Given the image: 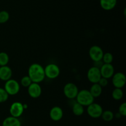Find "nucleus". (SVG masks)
<instances>
[{
  "instance_id": "f257e3e1",
  "label": "nucleus",
  "mask_w": 126,
  "mask_h": 126,
  "mask_svg": "<svg viewBox=\"0 0 126 126\" xmlns=\"http://www.w3.org/2000/svg\"><path fill=\"white\" fill-rule=\"evenodd\" d=\"M28 76L31 79L32 82L40 83L44 81L46 78L44 68L37 63H32L28 68Z\"/></svg>"
},
{
  "instance_id": "f03ea898",
  "label": "nucleus",
  "mask_w": 126,
  "mask_h": 126,
  "mask_svg": "<svg viewBox=\"0 0 126 126\" xmlns=\"http://www.w3.org/2000/svg\"><path fill=\"white\" fill-rule=\"evenodd\" d=\"M76 99V102L83 107H87L94 102V98L92 97L89 91L86 89L79 91Z\"/></svg>"
},
{
  "instance_id": "7ed1b4c3",
  "label": "nucleus",
  "mask_w": 126,
  "mask_h": 126,
  "mask_svg": "<svg viewBox=\"0 0 126 126\" xmlns=\"http://www.w3.org/2000/svg\"><path fill=\"white\" fill-rule=\"evenodd\" d=\"M4 89L9 95H16L19 92L20 85L18 81L13 79H11L6 81Z\"/></svg>"
},
{
  "instance_id": "20e7f679",
  "label": "nucleus",
  "mask_w": 126,
  "mask_h": 126,
  "mask_svg": "<svg viewBox=\"0 0 126 126\" xmlns=\"http://www.w3.org/2000/svg\"><path fill=\"white\" fill-rule=\"evenodd\" d=\"M44 73L46 77L50 79H54L60 75V68L55 63H49L44 68Z\"/></svg>"
},
{
  "instance_id": "39448f33",
  "label": "nucleus",
  "mask_w": 126,
  "mask_h": 126,
  "mask_svg": "<svg viewBox=\"0 0 126 126\" xmlns=\"http://www.w3.org/2000/svg\"><path fill=\"white\" fill-rule=\"evenodd\" d=\"M79 89L78 86L72 82L66 84L63 87V94L68 99L73 100L76 98Z\"/></svg>"
},
{
  "instance_id": "423d86ee",
  "label": "nucleus",
  "mask_w": 126,
  "mask_h": 126,
  "mask_svg": "<svg viewBox=\"0 0 126 126\" xmlns=\"http://www.w3.org/2000/svg\"><path fill=\"white\" fill-rule=\"evenodd\" d=\"M103 110L102 106L97 103H92L87 106V112L88 115L94 119L100 118Z\"/></svg>"
},
{
  "instance_id": "0eeeda50",
  "label": "nucleus",
  "mask_w": 126,
  "mask_h": 126,
  "mask_svg": "<svg viewBox=\"0 0 126 126\" xmlns=\"http://www.w3.org/2000/svg\"><path fill=\"white\" fill-rule=\"evenodd\" d=\"M103 54V49L98 46H92L89 50V55L94 62L102 60Z\"/></svg>"
},
{
  "instance_id": "6e6552de",
  "label": "nucleus",
  "mask_w": 126,
  "mask_h": 126,
  "mask_svg": "<svg viewBox=\"0 0 126 126\" xmlns=\"http://www.w3.org/2000/svg\"><path fill=\"white\" fill-rule=\"evenodd\" d=\"M112 83L115 88L122 89L126 83V75L122 72H117L112 76Z\"/></svg>"
},
{
  "instance_id": "1a4fd4ad",
  "label": "nucleus",
  "mask_w": 126,
  "mask_h": 126,
  "mask_svg": "<svg viewBox=\"0 0 126 126\" xmlns=\"http://www.w3.org/2000/svg\"><path fill=\"white\" fill-rule=\"evenodd\" d=\"M24 110L23 104L20 102H15L10 107L9 113L11 116L18 118L23 114Z\"/></svg>"
},
{
  "instance_id": "9d476101",
  "label": "nucleus",
  "mask_w": 126,
  "mask_h": 126,
  "mask_svg": "<svg viewBox=\"0 0 126 126\" xmlns=\"http://www.w3.org/2000/svg\"><path fill=\"white\" fill-rule=\"evenodd\" d=\"M87 77L89 82H91V83H98L99 80L102 78L100 69L97 68L95 66L91 67L87 71Z\"/></svg>"
},
{
  "instance_id": "9b49d317",
  "label": "nucleus",
  "mask_w": 126,
  "mask_h": 126,
  "mask_svg": "<svg viewBox=\"0 0 126 126\" xmlns=\"http://www.w3.org/2000/svg\"><path fill=\"white\" fill-rule=\"evenodd\" d=\"M101 76L102 78H105L107 79L111 78L115 73H114V66L112 64H105L103 63L102 67L100 69Z\"/></svg>"
},
{
  "instance_id": "f8f14e48",
  "label": "nucleus",
  "mask_w": 126,
  "mask_h": 126,
  "mask_svg": "<svg viewBox=\"0 0 126 126\" xmlns=\"http://www.w3.org/2000/svg\"><path fill=\"white\" fill-rule=\"evenodd\" d=\"M28 94L32 98H39L42 94V88L39 84L32 82L28 87Z\"/></svg>"
},
{
  "instance_id": "ddd939ff",
  "label": "nucleus",
  "mask_w": 126,
  "mask_h": 126,
  "mask_svg": "<svg viewBox=\"0 0 126 126\" xmlns=\"http://www.w3.org/2000/svg\"><path fill=\"white\" fill-rule=\"evenodd\" d=\"M49 116L50 119L54 121H59L62 119L63 116V110L58 106L52 107L49 112Z\"/></svg>"
},
{
  "instance_id": "4468645a",
  "label": "nucleus",
  "mask_w": 126,
  "mask_h": 126,
  "mask_svg": "<svg viewBox=\"0 0 126 126\" xmlns=\"http://www.w3.org/2000/svg\"><path fill=\"white\" fill-rule=\"evenodd\" d=\"M12 69L7 65L0 66V79L4 81H7L12 79Z\"/></svg>"
},
{
  "instance_id": "2eb2a0df",
  "label": "nucleus",
  "mask_w": 126,
  "mask_h": 126,
  "mask_svg": "<svg viewBox=\"0 0 126 126\" xmlns=\"http://www.w3.org/2000/svg\"><path fill=\"white\" fill-rule=\"evenodd\" d=\"M117 0H100L102 8L105 11H111L116 7Z\"/></svg>"
},
{
  "instance_id": "dca6fc26",
  "label": "nucleus",
  "mask_w": 126,
  "mask_h": 126,
  "mask_svg": "<svg viewBox=\"0 0 126 126\" xmlns=\"http://www.w3.org/2000/svg\"><path fill=\"white\" fill-rule=\"evenodd\" d=\"M2 126H21V122L18 118L11 116L4 119Z\"/></svg>"
},
{
  "instance_id": "f3484780",
  "label": "nucleus",
  "mask_w": 126,
  "mask_h": 126,
  "mask_svg": "<svg viewBox=\"0 0 126 126\" xmlns=\"http://www.w3.org/2000/svg\"><path fill=\"white\" fill-rule=\"evenodd\" d=\"M89 91L94 98H97V97H100L102 94V87L98 83L92 84Z\"/></svg>"
},
{
  "instance_id": "a211bd4d",
  "label": "nucleus",
  "mask_w": 126,
  "mask_h": 126,
  "mask_svg": "<svg viewBox=\"0 0 126 126\" xmlns=\"http://www.w3.org/2000/svg\"><path fill=\"white\" fill-rule=\"evenodd\" d=\"M72 111L75 116H79L82 115L84 113V108L79 103L76 102L74 103L72 107Z\"/></svg>"
},
{
  "instance_id": "6ab92c4d",
  "label": "nucleus",
  "mask_w": 126,
  "mask_h": 126,
  "mask_svg": "<svg viewBox=\"0 0 126 126\" xmlns=\"http://www.w3.org/2000/svg\"><path fill=\"white\" fill-rule=\"evenodd\" d=\"M112 97L115 100H120L124 96V92L122 89L114 88L111 93Z\"/></svg>"
},
{
  "instance_id": "aec40b11",
  "label": "nucleus",
  "mask_w": 126,
  "mask_h": 126,
  "mask_svg": "<svg viewBox=\"0 0 126 126\" xmlns=\"http://www.w3.org/2000/svg\"><path fill=\"white\" fill-rule=\"evenodd\" d=\"M102 119H103L104 121L106 122H110L114 118V113H113V111L110 110H105L103 111V113H102Z\"/></svg>"
},
{
  "instance_id": "412c9836",
  "label": "nucleus",
  "mask_w": 126,
  "mask_h": 126,
  "mask_svg": "<svg viewBox=\"0 0 126 126\" xmlns=\"http://www.w3.org/2000/svg\"><path fill=\"white\" fill-rule=\"evenodd\" d=\"M9 62V56L5 52H0V66H6Z\"/></svg>"
},
{
  "instance_id": "4be33fe9",
  "label": "nucleus",
  "mask_w": 126,
  "mask_h": 126,
  "mask_svg": "<svg viewBox=\"0 0 126 126\" xmlns=\"http://www.w3.org/2000/svg\"><path fill=\"white\" fill-rule=\"evenodd\" d=\"M102 61L103 63L111 64L113 61V55L110 52H106L103 54Z\"/></svg>"
},
{
  "instance_id": "5701e85b",
  "label": "nucleus",
  "mask_w": 126,
  "mask_h": 126,
  "mask_svg": "<svg viewBox=\"0 0 126 126\" xmlns=\"http://www.w3.org/2000/svg\"><path fill=\"white\" fill-rule=\"evenodd\" d=\"M10 15L7 11H0V24H3L6 23L9 20Z\"/></svg>"
},
{
  "instance_id": "b1692460",
  "label": "nucleus",
  "mask_w": 126,
  "mask_h": 126,
  "mask_svg": "<svg viewBox=\"0 0 126 126\" xmlns=\"http://www.w3.org/2000/svg\"><path fill=\"white\" fill-rule=\"evenodd\" d=\"M32 83V80L30 78L29 76L27 75V76H25L22 78V79L20 80V85H21V86H22L24 87H27L28 88Z\"/></svg>"
},
{
  "instance_id": "393cba45",
  "label": "nucleus",
  "mask_w": 126,
  "mask_h": 126,
  "mask_svg": "<svg viewBox=\"0 0 126 126\" xmlns=\"http://www.w3.org/2000/svg\"><path fill=\"white\" fill-rule=\"evenodd\" d=\"M9 95L4 90V89L0 87V103H4L8 100Z\"/></svg>"
},
{
  "instance_id": "a878e982",
  "label": "nucleus",
  "mask_w": 126,
  "mask_h": 126,
  "mask_svg": "<svg viewBox=\"0 0 126 126\" xmlns=\"http://www.w3.org/2000/svg\"><path fill=\"white\" fill-rule=\"evenodd\" d=\"M118 113L120 114L121 116H126V103L123 102V103L120 105L118 109Z\"/></svg>"
},
{
  "instance_id": "bb28decb",
  "label": "nucleus",
  "mask_w": 126,
  "mask_h": 126,
  "mask_svg": "<svg viewBox=\"0 0 126 126\" xmlns=\"http://www.w3.org/2000/svg\"><path fill=\"white\" fill-rule=\"evenodd\" d=\"M98 84L102 87H106V86L108 84V79H107L103 78H101L100 79L99 81H98Z\"/></svg>"
},
{
  "instance_id": "cd10ccee",
  "label": "nucleus",
  "mask_w": 126,
  "mask_h": 126,
  "mask_svg": "<svg viewBox=\"0 0 126 126\" xmlns=\"http://www.w3.org/2000/svg\"><path fill=\"white\" fill-rule=\"evenodd\" d=\"M94 64L93 66H95V67L97 68H98V69H100V68L102 67V65H103V63L102 60H100V61L94 62Z\"/></svg>"
}]
</instances>
